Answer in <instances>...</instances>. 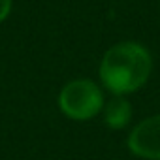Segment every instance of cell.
I'll return each instance as SVG.
<instances>
[{
  "label": "cell",
  "mask_w": 160,
  "mask_h": 160,
  "mask_svg": "<svg viewBox=\"0 0 160 160\" xmlns=\"http://www.w3.org/2000/svg\"><path fill=\"white\" fill-rule=\"evenodd\" d=\"M13 8V0H0V23H4Z\"/></svg>",
  "instance_id": "obj_5"
},
{
  "label": "cell",
  "mask_w": 160,
  "mask_h": 160,
  "mask_svg": "<svg viewBox=\"0 0 160 160\" xmlns=\"http://www.w3.org/2000/svg\"><path fill=\"white\" fill-rule=\"evenodd\" d=\"M128 151L143 160H160V113L139 121L128 134Z\"/></svg>",
  "instance_id": "obj_3"
},
{
  "label": "cell",
  "mask_w": 160,
  "mask_h": 160,
  "mask_svg": "<svg viewBox=\"0 0 160 160\" xmlns=\"http://www.w3.org/2000/svg\"><path fill=\"white\" fill-rule=\"evenodd\" d=\"M100 83L113 96H128L143 89L152 73L151 51L132 40L111 45L100 60Z\"/></svg>",
  "instance_id": "obj_1"
},
{
  "label": "cell",
  "mask_w": 160,
  "mask_h": 160,
  "mask_svg": "<svg viewBox=\"0 0 160 160\" xmlns=\"http://www.w3.org/2000/svg\"><path fill=\"white\" fill-rule=\"evenodd\" d=\"M102 115H104V122L111 130H122L130 124L134 108L126 96H113L111 100H108L104 104Z\"/></svg>",
  "instance_id": "obj_4"
},
{
  "label": "cell",
  "mask_w": 160,
  "mask_h": 160,
  "mask_svg": "<svg viewBox=\"0 0 160 160\" xmlns=\"http://www.w3.org/2000/svg\"><path fill=\"white\" fill-rule=\"evenodd\" d=\"M104 89L91 79H72L58 94L60 111L72 121H89L102 113Z\"/></svg>",
  "instance_id": "obj_2"
}]
</instances>
